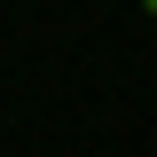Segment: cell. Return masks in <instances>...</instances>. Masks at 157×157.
Here are the masks:
<instances>
[{
	"label": "cell",
	"mask_w": 157,
	"mask_h": 157,
	"mask_svg": "<svg viewBox=\"0 0 157 157\" xmlns=\"http://www.w3.org/2000/svg\"><path fill=\"white\" fill-rule=\"evenodd\" d=\"M141 8H149V16H157V0H141Z\"/></svg>",
	"instance_id": "1"
}]
</instances>
